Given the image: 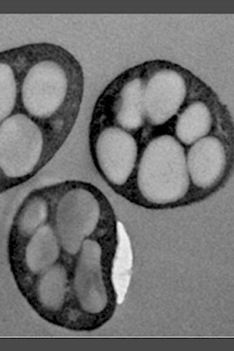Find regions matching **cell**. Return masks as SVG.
<instances>
[{
  "label": "cell",
  "mask_w": 234,
  "mask_h": 351,
  "mask_svg": "<svg viewBox=\"0 0 234 351\" xmlns=\"http://www.w3.org/2000/svg\"><path fill=\"white\" fill-rule=\"evenodd\" d=\"M186 158L190 182L202 189L212 188L220 180L228 162L224 143L211 135L191 145Z\"/></svg>",
  "instance_id": "obj_8"
},
{
  "label": "cell",
  "mask_w": 234,
  "mask_h": 351,
  "mask_svg": "<svg viewBox=\"0 0 234 351\" xmlns=\"http://www.w3.org/2000/svg\"><path fill=\"white\" fill-rule=\"evenodd\" d=\"M67 287V274L62 265L46 270L38 285V296L48 310L57 311L62 306Z\"/></svg>",
  "instance_id": "obj_13"
},
{
  "label": "cell",
  "mask_w": 234,
  "mask_h": 351,
  "mask_svg": "<svg viewBox=\"0 0 234 351\" xmlns=\"http://www.w3.org/2000/svg\"><path fill=\"white\" fill-rule=\"evenodd\" d=\"M40 129L25 115L8 118L0 125V167L10 178L32 173L43 152Z\"/></svg>",
  "instance_id": "obj_3"
},
{
  "label": "cell",
  "mask_w": 234,
  "mask_h": 351,
  "mask_svg": "<svg viewBox=\"0 0 234 351\" xmlns=\"http://www.w3.org/2000/svg\"><path fill=\"white\" fill-rule=\"evenodd\" d=\"M48 215V207L41 198H36L27 205L21 219V230L25 234H32L39 230Z\"/></svg>",
  "instance_id": "obj_15"
},
{
  "label": "cell",
  "mask_w": 234,
  "mask_h": 351,
  "mask_svg": "<svg viewBox=\"0 0 234 351\" xmlns=\"http://www.w3.org/2000/svg\"><path fill=\"white\" fill-rule=\"evenodd\" d=\"M118 243L113 267V284L119 304L124 303L128 293L133 263L132 245L122 223H117Z\"/></svg>",
  "instance_id": "obj_12"
},
{
  "label": "cell",
  "mask_w": 234,
  "mask_h": 351,
  "mask_svg": "<svg viewBox=\"0 0 234 351\" xmlns=\"http://www.w3.org/2000/svg\"><path fill=\"white\" fill-rule=\"evenodd\" d=\"M75 272V291L80 306L90 314H99L107 305V292L103 280L102 247L94 240L86 239Z\"/></svg>",
  "instance_id": "obj_7"
},
{
  "label": "cell",
  "mask_w": 234,
  "mask_h": 351,
  "mask_svg": "<svg viewBox=\"0 0 234 351\" xmlns=\"http://www.w3.org/2000/svg\"><path fill=\"white\" fill-rule=\"evenodd\" d=\"M122 81L114 109L118 128L137 132L145 123L143 105V78L141 64L120 75Z\"/></svg>",
  "instance_id": "obj_9"
},
{
  "label": "cell",
  "mask_w": 234,
  "mask_h": 351,
  "mask_svg": "<svg viewBox=\"0 0 234 351\" xmlns=\"http://www.w3.org/2000/svg\"><path fill=\"white\" fill-rule=\"evenodd\" d=\"M100 205L90 191H70L60 201L56 212V227L64 250L79 253L84 241L97 228Z\"/></svg>",
  "instance_id": "obj_5"
},
{
  "label": "cell",
  "mask_w": 234,
  "mask_h": 351,
  "mask_svg": "<svg viewBox=\"0 0 234 351\" xmlns=\"http://www.w3.org/2000/svg\"><path fill=\"white\" fill-rule=\"evenodd\" d=\"M186 151L176 137L155 136L141 152L137 183L148 203L165 205L181 200L189 192Z\"/></svg>",
  "instance_id": "obj_1"
},
{
  "label": "cell",
  "mask_w": 234,
  "mask_h": 351,
  "mask_svg": "<svg viewBox=\"0 0 234 351\" xmlns=\"http://www.w3.org/2000/svg\"><path fill=\"white\" fill-rule=\"evenodd\" d=\"M16 99V83L12 69L0 63V121L12 112Z\"/></svg>",
  "instance_id": "obj_14"
},
{
  "label": "cell",
  "mask_w": 234,
  "mask_h": 351,
  "mask_svg": "<svg viewBox=\"0 0 234 351\" xmlns=\"http://www.w3.org/2000/svg\"><path fill=\"white\" fill-rule=\"evenodd\" d=\"M143 78L145 121L161 127L181 110L189 93V72L169 61L141 64Z\"/></svg>",
  "instance_id": "obj_2"
},
{
  "label": "cell",
  "mask_w": 234,
  "mask_h": 351,
  "mask_svg": "<svg viewBox=\"0 0 234 351\" xmlns=\"http://www.w3.org/2000/svg\"><path fill=\"white\" fill-rule=\"evenodd\" d=\"M60 61L46 59L34 64L23 85V102L32 116L51 117L67 99L69 78Z\"/></svg>",
  "instance_id": "obj_4"
},
{
  "label": "cell",
  "mask_w": 234,
  "mask_h": 351,
  "mask_svg": "<svg viewBox=\"0 0 234 351\" xmlns=\"http://www.w3.org/2000/svg\"><path fill=\"white\" fill-rule=\"evenodd\" d=\"M213 127V117L204 101L191 102L182 110L176 119L175 134L180 143L191 146L210 134Z\"/></svg>",
  "instance_id": "obj_10"
},
{
  "label": "cell",
  "mask_w": 234,
  "mask_h": 351,
  "mask_svg": "<svg viewBox=\"0 0 234 351\" xmlns=\"http://www.w3.org/2000/svg\"><path fill=\"white\" fill-rule=\"evenodd\" d=\"M59 243L51 227L39 228L26 250V262L34 274L45 273L59 257Z\"/></svg>",
  "instance_id": "obj_11"
},
{
  "label": "cell",
  "mask_w": 234,
  "mask_h": 351,
  "mask_svg": "<svg viewBox=\"0 0 234 351\" xmlns=\"http://www.w3.org/2000/svg\"><path fill=\"white\" fill-rule=\"evenodd\" d=\"M94 151L99 169L106 180L114 186L125 185L139 156L135 137L116 125H108L100 132Z\"/></svg>",
  "instance_id": "obj_6"
}]
</instances>
